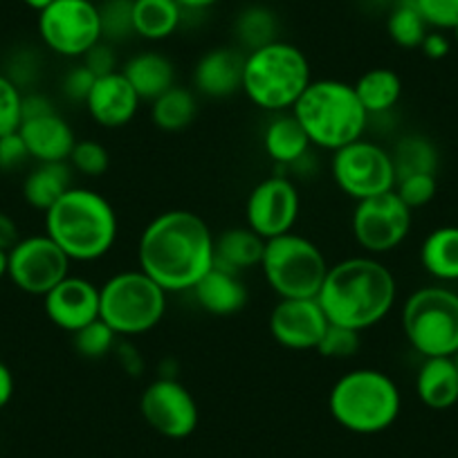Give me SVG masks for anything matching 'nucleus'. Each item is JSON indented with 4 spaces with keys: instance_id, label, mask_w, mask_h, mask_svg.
Masks as SVG:
<instances>
[{
    "instance_id": "nucleus-1",
    "label": "nucleus",
    "mask_w": 458,
    "mask_h": 458,
    "mask_svg": "<svg viewBox=\"0 0 458 458\" xmlns=\"http://www.w3.org/2000/svg\"><path fill=\"white\" fill-rule=\"evenodd\" d=\"M214 243L209 225L189 209L157 214L138 241V263L165 293H191L214 267Z\"/></svg>"
},
{
    "instance_id": "nucleus-2",
    "label": "nucleus",
    "mask_w": 458,
    "mask_h": 458,
    "mask_svg": "<svg viewBox=\"0 0 458 458\" xmlns=\"http://www.w3.org/2000/svg\"><path fill=\"white\" fill-rule=\"evenodd\" d=\"M398 284L389 267L376 257H351L328 267L317 301L328 324L358 333L386 319L395 306Z\"/></svg>"
},
{
    "instance_id": "nucleus-3",
    "label": "nucleus",
    "mask_w": 458,
    "mask_h": 458,
    "mask_svg": "<svg viewBox=\"0 0 458 458\" xmlns=\"http://www.w3.org/2000/svg\"><path fill=\"white\" fill-rule=\"evenodd\" d=\"M46 234L72 263H95L117 243L120 220L104 193L72 184L46 211Z\"/></svg>"
},
{
    "instance_id": "nucleus-4",
    "label": "nucleus",
    "mask_w": 458,
    "mask_h": 458,
    "mask_svg": "<svg viewBox=\"0 0 458 458\" xmlns=\"http://www.w3.org/2000/svg\"><path fill=\"white\" fill-rule=\"evenodd\" d=\"M290 113L306 131L312 147L333 153L362 140L369 124V113L353 83L339 79L310 81Z\"/></svg>"
},
{
    "instance_id": "nucleus-5",
    "label": "nucleus",
    "mask_w": 458,
    "mask_h": 458,
    "mask_svg": "<svg viewBox=\"0 0 458 458\" xmlns=\"http://www.w3.org/2000/svg\"><path fill=\"white\" fill-rule=\"evenodd\" d=\"M310 81L308 56L294 43L279 38L245 55L241 90L266 113L293 110Z\"/></svg>"
},
{
    "instance_id": "nucleus-6",
    "label": "nucleus",
    "mask_w": 458,
    "mask_h": 458,
    "mask_svg": "<svg viewBox=\"0 0 458 458\" xmlns=\"http://www.w3.org/2000/svg\"><path fill=\"white\" fill-rule=\"evenodd\" d=\"M403 395L391 376L380 369L344 373L328 394V411L339 427L353 434H380L400 416Z\"/></svg>"
},
{
    "instance_id": "nucleus-7",
    "label": "nucleus",
    "mask_w": 458,
    "mask_h": 458,
    "mask_svg": "<svg viewBox=\"0 0 458 458\" xmlns=\"http://www.w3.org/2000/svg\"><path fill=\"white\" fill-rule=\"evenodd\" d=\"M166 294L140 267L117 272L99 285V319L117 337H140L165 319Z\"/></svg>"
},
{
    "instance_id": "nucleus-8",
    "label": "nucleus",
    "mask_w": 458,
    "mask_h": 458,
    "mask_svg": "<svg viewBox=\"0 0 458 458\" xmlns=\"http://www.w3.org/2000/svg\"><path fill=\"white\" fill-rule=\"evenodd\" d=\"M409 346L422 358H454L458 353V294L427 285L409 294L400 315Z\"/></svg>"
},
{
    "instance_id": "nucleus-9",
    "label": "nucleus",
    "mask_w": 458,
    "mask_h": 458,
    "mask_svg": "<svg viewBox=\"0 0 458 458\" xmlns=\"http://www.w3.org/2000/svg\"><path fill=\"white\" fill-rule=\"evenodd\" d=\"M259 267L279 299H317L330 266L319 245L290 232L266 241Z\"/></svg>"
},
{
    "instance_id": "nucleus-10",
    "label": "nucleus",
    "mask_w": 458,
    "mask_h": 458,
    "mask_svg": "<svg viewBox=\"0 0 458 458\" xmlns=\"http://www.w3.org/2000/svg\"><path fill=\"white\" fill-rule=\"evenodd\" d=\"M41 43L56 56L83 59L99 41V5L92 0H52L37 21Z\"/></svg>"
},
{
    "instance_id": "nucleus-11",
    "label": "nucleus",
    "mask_w": 458,
    "mask_h": 458,
    "mask_svg": "<svg viewBox=\"0 0 458 458\" xmlns=\"http://www.w3.org/2000/svg\"><path fill=\"white\" fill-rule=\"evenodd\" d=\"M330 174L339 191L355 202L389 193L395 189V166L391 151L371 140H355L333 153Z\"/></svg>"
},
{
    "instance_id": "nucleus-12",
    "label": "nucleus",
    "mask_w": 458,
    "mask_h": 458,
    "mask_svg": "<svg viewBox=\"0 0 458 458\" xmlns=\"http://www.w3.org/2000/svg\"><path fill=\"white\" fill-rule=\"evenodd\" d=\"M411 214L413 211L400 200L395 191L360 200L351 220L355 243L369 257L394 252L407 241L411 232Z\"/></svg>"
},
{
    "instance_id": "nucleus-13",
    "label": "nucleus",
    "mask_w": 458,
    "mask_h": 458,
    "mask_svg": "<svg viewBox=\"0 0 458 458\" xmlns=\"http://www.w3.org/2000/svg\"><path fill=\"white\" fill-rule=\"evenodd\" d=\"M70 263L47 234L28 236L7 252V276L23 293L46 297L70 275Z\"/></svg>"
},
{
    "instance_id": "nucleus-14",
    "label": "nucleus",
    "mask_w": 458,
    "mask_h": 458,
    "mask_svg": "<svg viewBox=\"0 0 458 458\" xmlns=\"http://www.w3.org/2000/svg\"><path fill=\"white\" fill-rule=\"evenodd\" d=\"M140 411L153 431L171 440L189 438L200 418L193 394L175 377L153 380L142 391Z\"/></svg>"
},
{
    "instance_id": "nucleus-15",
    "label": "nucleus",
    "mask_w": 458,
    "mask_h": 458,
    "mask_svg": "<svg viewBox=\"0 0 458 458\" xmlns=\"http://www.w3.org/2000/svg\"><path fill=\"white\" fill-rule=\"evenodd\" d=\"M301 214V196L294 182L285 175L261 180L250 191L245 202V220L263 241L276 239L293 232Z\"/></svg>"
},
{
    "instance_id": "nucleus-16",
    "label": "nucleus",
    "mask_w": 458,
    "mask_h": 458,
    "mask_svg": "<svg viewBox=\"0 0 458 458\" xmlns=\"http://www.w3.org/2000/svg\"><path fill=\"white\" fill-rule=\"evenodd\" d=\"M328 328L317 299H281L270 312V335L288 351H315Z\"/></svg>"
},
{
    "instance_id": "nucleus-17",
    "label": "nucleus",
    "mask_w": 458,
    "mask_h": 458,
    "mask_svg": "<svg viewBox=\"0 0 458 458\" xmlns=\"http://www.w3.org/2000/svg\"><path fill=\"white\" fill-rule=\"evenodd\" d=\"M43 310L56 328L74 335L99 319V285L83 276L68 275L43 297Z\"/></svg>"
},
{
    "instance_id": "nucleus-18",
    "label": "nucleus",
    "mask_w": 458,
    "mask_h": 458,
    "mask_svg": "<svg viewBox=\"0 0 458 458\" xmlns=\"http://www.w3.org/2000/svg\"><path fill=\"white\" fill-rule=\"evenodd\" d=\"M140 95L131 86L129 79L124 77L122 70L117 72L97 77L92 83V90L86 99V110L90 120L101 129H124L138 114Z\"/></svg>"
},
{
    "instance_id": "nucleus-19",
    "label": "nucleus",
    "mask_w": 458,
    "mask_h": 458,
    "mask_svg": "<svg viewBox=\"0 0 458 458\" xmlns=\"http://www.w3.org/2000/svg\"><path fill=\"white\" fill-rule=\"evenodd\" d=\"M19 133L37 162H68L77 138L68 122L56 110L23 120Z\"/></svg>"
},
{
    "instance_id": "nucleus-20",
    "label": "nucleus",
    "mask_w": 458,
    "mask_h": 458,
    "mask_svg": "<svg viewBox=\"0 0 458 458\" xmlns=\"http://www.w3.org/2000/svg\"><path fill=\"white\" fill-rule=\"evenodd\" d=\"M245 56L232 47H214L198 59L193 68V88L211 99L234 95L243 83Z\"/></svg>"
},
{
    "instance_id": "nucleus-21",
    "label": "nucleus",
    "mask_w": 458,
    "mask_h": 458,
    "mask_svg": "<svg viewBox=\"0 0 458 458\" xmlns=\"http://www.w3.org/2000/svg\"><path fill=\"white\" fill-rule=\"evenodd\" d=\"M193 299L205 312L216 317H229L243 310L250 301V293L245 288L239 272L227 267L214 266L191 290Z\"/></svg>"
},
{
    "instance_id": "nucleus-22",
    "label": "nucleus",
    "mask_w": 458,
    "mask_h": 458,
    "mask_svg": "<svg viewBox=\"0 0 458 458\" xmlns=\"http://www.w3.org/2000/svg\"><path fill=\"white\" fill-rule=\"evenodd\" d=\"M310 147L312 144L306 131L301 129V124L290 110L276 113L263 131V148H266L267 157L279 166H294L306 160Z\"/></svg>"
},
{
    "instance_id": "nucleus-23",
    "label": "nucleus",
    "mask_w": 458,
    "mask_h": 458,
    "mask_svg": "<svg viewBox=\"0 0 458 458\" xmlns=\"http://www.w3.org/2000/svg\"><path fill=\"white\" fill-rule=\"evenodd\" d=\"M416 394L427 409H452L458 403V369L454 358H425L418 369Z\"/></svg>"
},
{
    "instance_id": "nucleus-24",
    "label": "nucleus",
    "mask_w": 458,
    "mask_h": 458,
    "mask_svg": "<svg viewBox=\"0 0 458 458\" xmlns=\"http://www.w3.org/2000/svg\"><path fill=\"white\" fill-rule=\"evenodd\" d=\"M124 77L140 95V99L151 104L157 97L165 95L169 88L175 86V65L169 56L160 52H140L131 56L122 68Z\"/></svg>"
},
{
    "instance_id": "nucleus-25",
    "label": "nucleus",
    "mask_w": 458,
    "mask_h": 458,
    "mask_svg": "<svg viewBox=\"0 0 458 458\" xmlns=\"http://www.w3.org/2000/svg\"><path fill=\"white\" fill-rule=\"evenodd\" d=\"M263 250H266V241L245 227H232L216 239L214 243V266L227 267L232 272L252 270V267L261 266Z\"/></svg>"
},
{
    "instance_id": "nucleus-26",
    "label": "nucleus",
    "mask_w": 458,
    "mask_h": 458,
    "mask_svg": "<svg viewBox=\"0 0 458 458\" xmlns=\"http://www.w3.org/2000/svg\"><path fill=\"white\" fill-rule=\"evenodd\" d=\"M72 187V166L65 162H38L23 180V198L32 209L46 214Z\"/></svg>"
},
{
    "instance_id": "nucleus-27",
    "label": "nucleus",
    "mask_w": 458,
    "mask_h": 458,
    "mask_svg": "<svg viewBox=\"0 0 458 458\" xmlns=\"http://www.w3.org/2000/svg\"><path fill=\"white\" fill-rule=\"evenodd\" d=\"M178 0H133V32L144 41H165L182 25Z\"/></svg>"
},
{
    "instance_id": "nucleus-28",
    "label": "nucleus",
    "mask_w": 458,
    "mask_h": 458,
    "mask_svg": "<svg viewBox=\"0 0 458 458\" xmlns=\"http://www.w3.org/2000/svg\"><path fill=\"white\" fill-rule=\"evenodd\" d=\"M369 117L391 113L403 95V81L391 68H371L353 83Z\"/></svg>"
},
{
    "instance_id": "nucleus-29",
    "label": "nucleus",
    "mask_w": 458,
    "mask_h": 458,
    "mask_svg": "<svg viewBox=\"0 0 458 458\" xmlns=\"http://www.w3.org/2000/svg\"><path fill=\"white\" fill-rule=\"evenodd\" d=\"M420 263L438 281H458V227L434 229L420 245Z\"/></svg>"
},
{
    "instance_id": "nucleus-30",
    "label": "nucleus",
    "mask_w": 458,
    "mask_h": 458,
    "mask_svg": "<svg viewBox=\"0 0 458 458\" xmlns=\"http://www.w3.org/2000/svg\"><path fill=\"white\" fill-rule=\"evenodd\" d=\"M198 101L193 90L182 86H174L151 101V120L165 133H180L196 120Z\"/></svg>"
},
{
    "instance_id": "nucleus-31",
    "label": "nucleus",
    "mask_w": 458,
    "mask_h": 458,
    "mask_svg": "<svg viewBox=\"0 0 458 458\" xmlns=\"http://www.w3.org/2000/svg\"><path fill=\"white\" fill-rule=\"evenodd\" d=\"M391 160H394L395 178L398 180L418 174L436 175V169H438V151H436L434 142L425 135H404V138H400L395 142L394 151H391Z\"/></svg>"
},
{
    "instance_id": "nucleus-32",
    "label": "nucleus",
    "mask_w": 458,
    "mask_h": 458,
    "mask_svg": "<svg viewBox=\"0 0 458 458\" xmlns=\"http://www.w3.org/2000/svg\"><path fill=\"white\" fill-rule=\"evenodd\" d=\"M234 34L245 50H259L267 43L279 41V21L267 5H250L236 16Z\"/></svg>"
},
{
    "instance_id": "nucleus-33",
    "label": "nucleus",
    "mask_w": 458,
    "mask_h": 458,
    "mask_svg": "<svg viewBox=\"0 0 458 458\" xmlns=\"http://www.w3.org/2000/svg\"><path fill=\"white\" fill-rule=\"evenodd\" d=\"M427 32H429V28H427L418 7L413 5V0H395V5L389 12V19H386V34H389L391 41L403 50H416L422 46Z\"/></svg>"
},
{
    "instance_id": "nucleus-34",
    "label": "nucleus",
    "mask_w": 458,
    "mask_h": 458,
    "mask_svg": "<svg viewBox=\"0 0 458 458\" xmlns=\"http://www.w3.org/2000/svg\"><path fill=\"white\" fill-rule=\"evenodd\" d=\"M114 344H117V333L101 319L83 326L81 330H77L72 335L74 351H77V355H81L86 360L106 358V355H110L114 351Z\"/></svg>"
},
{
    "instance_id": "nucleus-35",
    "label": "nucleus",
    "mask_w": 458,
    "mask_h": 458,
    "mask_svg": "<svg viewBox=\"0 0 458 458\" xmlns=\"http://www.w3.org/2000/svg\"><path fill=\"white\" fill-rule=\"evenodd\" d=\"M104 41L117 43L133 32V0H104L99 5Z\"/></svg>"
},
{
    "instance_id": "nucleus-36",
    "label": "nucleus",
    "mask_w": 458,
    "mask_h": 458,
    "mask_svg": "<svg viewBox=\"0 0 458 458\" xmlns=\"http://www.w3.org/2000/svg\"><path fill=\"white\" fill-rule=\"evenodd\" d=\"M68 162L77 174L86 175V178H99L108 171L110 153L97 140H77Z\"/></svg>"
},
{
    "instance_id": "nucleus-37",
    "label": "nucleus",
    "mask_w": 458,
    "mask_h": 458,
    "mask_svg": "<svg viewBox=\"0 0 458 458\" xmlns=\"http://www.w3.org/2000/svg\"><path fill=\"white\" fill-rule=\"evenodd\" d=\"M360 333L346 326L328 324L324 337H321L317 353L326 360H349L360 351Z\"/></svg>"
},
{
    "instance_id": "nucleus-38",
    "label": "nucleus",
    "mask_w": 458,
    "mask_h": 458,
    "mask_svg": "<svg viewBox=\"0 0 458 458\" xmlns=\"http://www.w3.org/2000/svg\"><path fill=\"white\" fill-rule=\"evenodd\" d=\"M395 193H398L400 200L409 207V209H420V207L429 205L436 198L438 191V184H436V175L429 174H418V175H407V178H400L395 182Z\"/></svg>"
},
{
    "instance_id": "nucleus-39",
    "label": "nucleus",
    "mask_w": 458,
    "mask_h": 458,
    "mask_svg": "<svg viewBox=\"0 0 458 458\" xmlns=\"http://www.w3.org/2000/svg\"><path fill=\"white\" fill-rule=\"evenodd\" d=\"M23 92L7 74H0V138L14 133L21 126Z\"/></svg>"
},
{
    "instance_id": "nucleus-40",
    "label": "nucleus",
    "mask_w": 458,
    "mask_h": 458,
    "mask_svg": "<svg viewBox=\"0 0 458 458\" xmlns=\"http://www.w3.org/2000/svg\"><path fill=\"white\" fill-rule=\"evenodd\" d=\"M427 28L436 32H452L458 25V0H413Z\"/></svg>"
},
{
    "instance_id": "nucleus-41",
    "label": "nucleus",
    "mask_w": 458,
    "mask_h": 458,
    "mask_svg": "<svg viewBox=\"0 0 458 458\" xmlns=\"http://www.w3.org/2000/svg\"><path fill=\"white\" fill-rule=\"evenodd\" d=\"M95 74L86 68L83 64L72 65L68 72L64 74V81H61V90H64L65 99L74 101V104H86L88 95L92 90V83H95Z\"/></svg>"
},
{
    "instance_id": "nucleus-42",
    "label": "nucleus",
    "mask_w": 458,
    "mask_h": 458,
    "mask_svg": "<svg viewBox=\"0 0 458 458\" xmlns=\"http://www.w3.org/2000/svg\"><path fill=\"white\" fill-rule=\"evenodd\" d=\"M30 160V151L25 147L19 131L0 138V171H14Z\"/></svg>"
},
{
    "instance_id": "nucleus-43",
    "label": "nucleus",
    "mask_w": 458,
    "mask_h": 458,
    "mask_svg": "<svg viewBox=\"0 0 458 458\" xmlns=\"http://www.w3.org/2000/svg\"><path fill=\"white\" fill-rule=\"evenodd\" d=\"M81 64L90 70L95 77H104V74L117 72V55H114L113 43L99 41L86 56L81 59Z\"/></svg>"
},
{
    "instance_id": "nucleus-44",
    "label": "nucleus",
    "mask_w": 458,
    "mask_h": 458,
    "mask_svg": "<svg viewBox=\"0 0 458 458\" xmlns=\"http://www.w3.org/2000/svg\"><path fill=\"white\" fill-rule=\"evenodd\" d=\"M113 355L117 358L120 367L124 369L131 377H140L144 373V358L131 339H122V342L114 344Z\"/></svg>"
},
{
    "instance_id": "nucleus-45",
    "label": "nucleus",
    "mask_w": 458,
    "mask_h": 458,
    "mask_svg": "<svg viewBox=\"0 0 458 458\" xmlns=\"http://www.w3.org/2000/svg\"><path fill=\"white\" fill-rule=\"evenodd\" d=\"M422 55L427 56V59L431 61H440L445 59V56L449 55V50H452V43H449V38L445 37V32H436V30H429L425 37V41H422L420 46Z\"/></svg>"
},
{
    "instance_id": "nucleus-46",
    "label": "nucleus",
    "mask_w": 458,
    "mask_h": 458,
    "mask_svg": "<svg viewBox=\"0 0 458 458\" xmlns=\"http://www.w3.org/2000/svg\"><path fill=\"white\" fill-rule=\"evenodd\" d=\"M21 241V232L16 220L10 214L0 211V252H10Z\"/></svg>"
},
{
    "instance_id": "nucleus-47",
    "label": "nucleus",
    "mask_w": 458,
    "mask_h": 458,
    "mask_svg": "<svg viewBox=\"0 0 458 458\" xmlns=\"http://www.w3.org/2000/svg\"><path fill=\"white\" fill-rule=\"evenodd\" d=\"M12 395H14V376H12L7 364L0 362V409H5L10 404Z\"/></svg>"
},
{
    "instance_id": "nucleus-48",
    "label": "nucleus",
    "mask_w": 458,
    "mask_h": 458,
    "mask_svg": "<svg viewBox=\"0 0 458 458\" xmlns=\"http://www.w3.org/2000/svg\"><path fill=\"white\" fill-rule=\"evenodd\" d=\"M178 3L184 12H205L214 7L216 3H220V0H178Z\"/></svg>"
},
{
    "instance_id": "nucleus-49",
    "label": "nucleus",
    "mask_w": 458,
    "mask_h": 458,
    "mask_svg": "<svg viewBox=\"0 0 458 458\" xmlns=\"http://www.w3.org/2000/svg\"><path fill=\"white\" fill-rule=\"evenodd\" d=\"M21 3H23L25 7H30V10H34L38 14V12H43L47 5H50L52 0H21Z\"/></svg>"
},
{
    "instance_id": "nucleus-50",
    "label": "nucleus",
    "mask_w": 458,
    "mask_h": 458,
    "mask_svg": "<svg viewBox=\"0 0 458 458\" xmlns=\"http://www.w3.org/2000/svg\"><path fill=\"white\" fill-rule=\"evenodd\" d=\"M7 276V252H0V281Z\"/></svg>"
},
{
    "instance_id": "nucleus-51",
    "label": "nucleus",
    "mask_w": 458,
    "mask_h": 458,
    "mask_svg": "<svg viewBox=\"0 0 458 458\" xmlns=\"http://www.w3.org/2000/svg\"><path fill=\"white\" fill-rule=\"evenodd\" d=\"M452 34H454V38H456V43H458V25L452 30Z\"/></svg>"
},
{
    "instance_id": "nucleus-52",
    "label": "nucleus",
    "mask_w": 458,
    "mask_h": 458,
    "mask_svg": "<svg viewBox=\"0 0 458 458\" xmlns=\"http://www.w3.org/2000/svg\"><path fill=\"white\" fill-rule=\"evenodd\" d=\"M454 362H456V369H458V353L454 355Z\"/></svg>"
},
{
    "instance_id": "nucleus-53",
    "label": "nucleus",
    "mask_w": 458,
    "mask_h": 458,
    "mask_svg": "<svg viewBox=\"0 0 458 458\" xmlns=\"http://www.w3.org/2000/svg\"><path fill=\"white\" fill-rule=\"evenodd\" d=\"M263 3H276V0H263Z\"/></svg>"
}]
</instances>
